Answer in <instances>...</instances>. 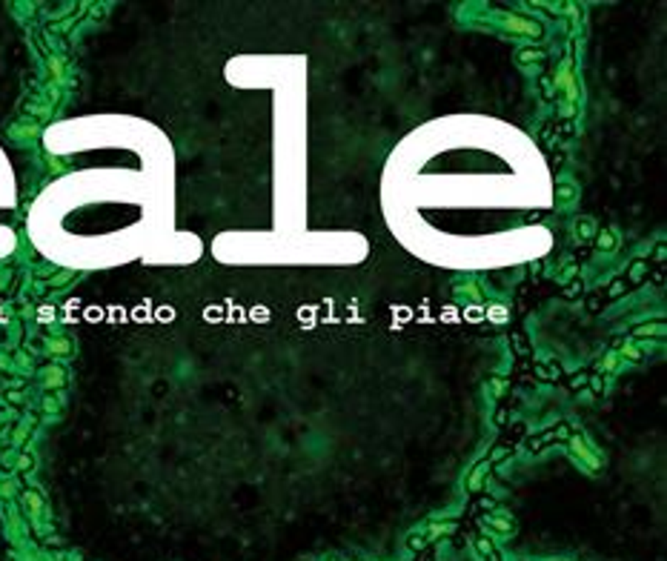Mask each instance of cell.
<instances>
[{"mask_svg": "<svg viewBox=\"0 0 667 561\" xmlns=\"http://www.w3.org/2000/svg\"><path fill=\"white\" fill-rule=\"evenodd\" d=\"M12 204H14V175L3 149H0V209H6Z\"/></svg>", "mask_w": 667, "mask_h": 561, "instance_id": "obj_1", "label": "cell"}, {"mask_svg": "<svg viewBox=\"0 0 667 561\" xmlns=\"http://www.w3.org/2000/svg\"><path fill=\"white\" fill-rule=\"evenodd\" d=\"M14 246V238H12V232L6 229V226H0V258H3L9 249Z\"/></svg>", "mask_w": 667, "mask_h": 561, "instance_id": "obj_2", "label": "cell"}]
</instances>
